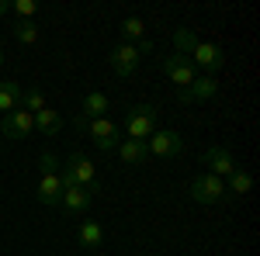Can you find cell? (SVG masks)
<instances>
[{
	"label": "cell",
	"instance_id": "cell-1",
	"mask_svg": "<svg viewBox=\"0 0 260 256\" xmlns=\"http://www.w3.org/2000/svg\"><path fill=\"white\" fill-rule=\"evenodd\" d=\"M125 138H136V142H146V138L156 132V107L153 104H139L128 111V121H125Z\"/></svg>",
	"mask_w": 260,
	"mask_h": 256
},
{
	"label": "cell",
	"instance_id": "cell-2",
	"mask_svg": "<svg viewBox=\"0 0 260 256\" xmlns=\"http://www.w3.org/2000/svg\"><path fill=\"white\" fill-rule=\"evenodd\" d=\"M70 177H73V184H80V187H87L90 194L98 191V166L90 163V159L83 156V153H73V156L66 159V166H62Z\"/></svg>",
	"mask_w": 260,
	"mask_h": 256
},
{
	"label": "cell",
	"instance_id": "cell-3",
	"mask_svg": "<svg viewBox=\"0 0 260 256\" xmlns=\"http://www.w3.org/2000/svg\"><path fill=\"white\" fill-rule=\"evenodd\" d=\"M191 197H194L198 204H219L222 197H225V184H222V177L201 173V177L191 180Z\"/></svg>",
	"mask_w": 260,
	"mask_h": 256
},
{
	"label": "cell",
	"instance_id": "cell-4",
	"mask_svg": "<svg viewBox=\"0 0 260 256\" xmlns=\"http://www.w3.org/2000/svg\"><path fill=\"white\" fill-rule=\"evenodd\" d=\"M0 132H4L7 138H28L31 132H35V115H28L24 107H14L11 115H4Z\"/></svg>",
	"mask_w": 260,
	"mask_h": 256
},
{
	"label": "cell",
	"instance_id": "cell-5",
	"mask_svg": "<svg viewBox=\"0 0 260 256\" xmlns=\"http://www.w3.org/2000/svg\"><path fill=\"white\" fill-rule=\"evenodd\" d=\"M139 49L136 45H128V42H121V45H115L111 49V56H108V62H111V69L118 73V77H132L136 69H139Z\"/></svg>",
	"mask_w": 260,
	"mask_h": 256
},
{
	"label": "cell",
	"instance_id": "cell-6",
	"mask_svg": "<svg viewBox=\"0 0 260 256\" xmlns=\"http://www.w3.org/2000/svg\"><path fill=\"white\" fill-rule=\"evenodd\" d=\"M87 132H90V138L98 142L101 149H118V142H121V132L111 118H90L87 121Z\"/></svg>",
	"mask_w": 260,
	"mask_h": 256
},
{
	"label": "cell",
	"instance_id": "cell-7",
	"mask_svg": "<svg viewBox=\"0 0 260 256\" xmlns=\"http://www.w3.org/2000/svg\"><path fill=\"white\" fill-rule=\"evenodd\" d=\"M146 149H149V156H177L184 149V138L177 132H153L146 138Z\"/></svg>",
	"mask_w": 260,
	"mask_h": 256
},
{
	"label": "cell",
	"instance_id": "cell-8",
	"mask_svg": "<svg viewBox=\"0 0 260 256\" xmlns=\"http://www.w3.org/2000/svg\"><path fill=\"white\" fill-rule=\"evenodd\" d=\"M163 73H167V77L174 80V83H177L180 90L194 83V66H191V62L184 59V56H167V59H163Z\"/></svg>",
	"mask_w": 260,
	"mask_h": 256
},
{
	"label": "cell",
	"instance_id": "cell-9",
	"mask_svg": "<svg viewBox=\"0 0 260 256\" xmlns=\"http://www.w3.org/2000/svg\"><path fill=\"white\" fill-rule=\"evenodd\" d=\"M215 94H219V83L212 77H194V83L184 87L177 97H180V104H194V100H208V97H215Z\"/></svg>",
	"mask_w": 260,
	"mask_h": 256
},
{
	"label": "cell",
	"instance_id": "cell-10",
	"mask_svg": "<svg viewBox=\"0 0 260 256\" xmlns=\"http://www.w3.org/2000/svg\"><path fill=\"white\" fill-rule=\"evenodd\" d=\"M205 163L212 166V177H229L233 170H240L236 166V159L229 149H222V145H212V149H205Z\"/></svg>",
	"mask_w": 260,
	"mask_h": 256
},
{
	"label": "cell",
	"instance_id": "cell-11",
	"mask_svg": "<svg viewBox=\"0 0 260 256\" xmlns=\"http://www.w3.org/2000/svg\"><path fill=\"white\" fill-rule=\"evenodd\" d=\"M191 56H194V62H191V66H201V69H208V73H212V69H219L222 62H225L222 49H219V45H212V42H198Z\"/></svg>",
	"mask_w": 260,
	"mask_h": 256
},
{
	"label": "cell",
	"instance_id": "cell-12",
	"mask_svg": "<svg viewBox=\"0 0 260 256\" xmlns=\"http://www.w3.org/2000/svg\"><path fill=\"white\" fill-rule=\"evenodd\" d=\"M35 197H39L42 204H49V208L59 204V201H62V180H59V173H42Z\"/></svg>",
	"mask_w": 260,
	"mask_h": 256
},
{
	"label": "cell",
	"instance_id": "cell-13",
	"mask_svg": "<svg viewBox=\"0 0 260 256\" xmlns=\"http://www.w3.org/2000/svg\"><path fill=\"white\" fill-rule=\"evenodd\" d=\"M90 201H94V194H90L87 187H80V184H73V187H66V191H62V201H59V204L66 208V211H83Z\"/></svg>",
	"mask_w": 260,
	"mask_h": 256
},
{
	"label": "cell",
	"instance_id": "cell-14",
	"mask_svg": "<svg viewBox=\"0 0 260 256\" xmlns=\"http://www.w3.org/2000/svg\"><path fill=\"white\" fill-rule=\"evenodd\" d=\"M118 156L128 163V166H139L149 159V149H146V142H136V138H121L118 142Z\"/></svg>",
	"mask_w": 260,
	"mask_h": 256
},
{
	"label": "cell",
	"instance_id": "cell-15",
	"mask_svg": "<svg viewBox=\"0 0 260 256\" xmlns=\"http://www.w3.org/2000/svg\"><path fill=\"white\" fill-rule=\"evenodd\" d=\"M35 128H39L42 135H56V132L62 128L59 111H52V107H42L39 115H35Z\"/></svg>",
	"mask_w": 260,
	"mask_h": 256
},
{
	"label": "cell",
	"instance_id": "cell-16",
	"mask_svg": "<svg viewBox=\"0 0 260 256\" xmlns=\"http://www.w3.org/2000/svg\"><path fill=\"white\" fill-rule=\"evenodd\" d=\"M21 94H24V90H21L18 83H11V80H7V83H0V111H4V115H11L14 107H21Z\"/></svg>",
	"mask_w": 260,
	"mask_h": 256
},
{
	"label": "cell",
	"instance_id": "cell-17",
	"mask_svg": "<svg viewBox=\"0 0 260 256\" xmlns=\"http://www.w3.org/2000/svg\"><path fill=\"white\" fill-rule=\"evenodd\" d=\"M104 111H108V97L101 90L83 97V118H104Z\"/></svg>",
	"mask_w": 260,
	"mask_h": 256
},
{
	"label": "cell",
	"instance_id": "cell-18",
	"mask_svg": "<svg viewBox=\"0 0 260 256\" xmlns=\"http://www.w3.org/2000/svg\"><path fill=\"white\" fill-rule=\"evenodd\" d=\"M101 239H104L101 222H83V225H80V242H83V249H98Z\"/></svg>",
	"mask_w": 260,
	"mask_h": 256
},
{
	"label": "cell",
	"instance_id": "cell-19",
	"mask_svg": "<svg viewBox=\"0 0 260 256\" xmlns=\"http://www.w3.org/2000/svg\"><path fill=\"white\" fill-rule=\"evenodd\" d=\"M174 45H177V56H191L194 45H198V35H194L191 28H177V31H174Z\"/></svg>",
	"mask_w": 260,
	"mask_h": 256
},
{
	"label": "cell",
	"instance_id": "cell-20",
	"mask_svg": "<svg viewBox=\"0 0 260 256\" xmlns=\"http://www.w3.org/2000/svg\"><path fill=\"white\" fill-rule=\"evenodd\" d=\"M121 39L128 42V45L146 39V24H142V18H125L121 21Z\"/></svg>",
	"mask_w": 260,
	"mask_h": 256
},
{
	"label": "cell",
	"instance_id": "cell-21",
	"mask_svg": "<svg viewBox=\"0 0 260 256\" xmlns=\"http://www.w3.org/2000/svg\"><path fill=\"white\" fill-rule=\"evenodd\" d=\"M229 191H233V194H250V191H253V177H250L246 170H233V173H229Z\"/></svg>",
	"mask_w": 260,
	"mask_h": 256
},
{
	"label": "cell",
	"instance_id": "cell-22",
	"mask_svg": "<svg viewBox=\"0 0 260 256\" xmlns=\"http://www.w3.org/2000/svg\"><path fill=\"white\" fill-rule=\"evenodd\" d=\"M21 107H24L28 115H39L42 107H45V97H42V90H35V87H28V90L21 94Z\"/></svg>",
	"mask_w": 260,
	"mask_h": 256
},
{
	"label": "cell",
	"instance_id": "cell-23",
	"mask_svg": "<svg viewBox=\"0 0 260 256\" xmlns=\"http://www.w3.org/2000/svg\"><path fill=\"white\" fill-rule=\"evenodd\" d=\"M14 39L24 42V45L39 42V24H35V21H18V28H14Z\"/></svg>",
	"mask_w": 260,
	"mask_h": 256
},
{
	"label": "cell",
	"instance_id": "cell-24",
	"mask_svg": "<svg viewBox=\"0 0 260 256\" xmlns=\"http://www.w3.org/2000/svg\"><path fill=\"white\" fill-rule=\"evenodd\" d=\"M11 11H14L21 21H31V14L39 11V4H35V0H11Z\"/></svg>",
	"mask_w": 260,
	"mask_h": 256
},
{
	"label": "cell",
	"instance_id": "cell-25",
	"mask_svg": "<svg viewBox=\"0 0 260 256\" xmlns=\"http://www.w3.org/2000/svg\"><path fill=\"white\" fill-rule=\"evenodd\" d=\"M39 166H42V173H59V159H56V153H42Z\"/></svg>",
	"mask_w": 260,
	"mask_h": 256
},
{
	"label": "cell",
	"instance_id": "cell-26",
	"mask_svg": "<svg viewBox=\"0 0 260 256\" xmlns=\"http://www.w3.org/2000/svg\"><path fill=\"white\" fill-rule=\"evenodd\" d=\"M11 11V0H0V14H7Z\"/></svg>",
	"mask_w": 260,
	"mask_h": 256
},
{
	"label": "cell",
	"instance_id": "cell-27",
	"mask_svg": "<svg viewBox=\"0 0 260 256\" xmlns=\"http://www.w3.org/2000/svg\"><path fill=\"white\" fill-rule=\"evenodd\" d=\"M0 66H4V52H0Z\"/></svg>",
	"mask_w": 260,
	"mask_h": 256
}]
</instances>
